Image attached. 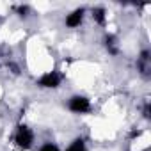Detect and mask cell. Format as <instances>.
Listing matches in <instances>:
<instances>
[{
	"label": "cell",
	"mask_w": 151,
	"mask_h": 151,
	"mask_svg": "<svg viewBox=\"0 0 151 151\" xmlns=\"http://www.w3.org/2000/svg\"><path fill=\"white\" fill-rule=\"evenodd\" d=\"M82 20H84V9L80 7V9H75L73 13H69L66 16V25L69 29H77V27H80Z\"/></svg>",
	"instance_id": "cell-4"
},
{
	"label": "cell",
	"mask_w": 151,
	"mask_h": 151,
	"mask_svg": "<svg viewBox=\"0 0 151 151\" xmlns=\"http://www.w3.org/2000/svg\"><path fill=\"white\" fill-rule=\"evenodd\" d=\"M14 144L20 149H30L34 144V132L27 124H20L14 133Z\"/></svg>",
	"instance_id": "cell-1"
},
{
	"label": "cell",
	"mask_w": 151,
	"mask_h": 151,
	"mask_svg": "<svg viewBox=\"0 0 151 151\" xmlns=\"http://www.w3.org/2000/svg\"><path fill=\"white\" fill-rule=\"evenodd\" d=\"M105 46H107V50H109L110 55H117L119 48H117V39L114 36H107L105 37Z\"/></svg>",
	"instance_id": "cell-7"
},
{
	"label": "cell",
	"mask_w": 151,
	"mask_h": 151,
	"mask_svg": "<svg viewBox=\"0 0 151 151\" xmlns=\"http://www.w3.org/2000/svg\"><path fill=\"white\" fill-rule=\"evenodd\" d=\"M62 82V75L59 71H48L37 80V86L43 89H57Z\"/></svg>",
	"instance_id": "cell-2"
},
{
	"label": "cell",
	"mask_w": 151,
	"mask_h": 151,
	"mask_svg": "<svg viewBox=\"0 0 151 151\" xmlns=\"http://www.w3.org/2000/svg\"><path fill=\"white\" fill-rule=\"evenodd\" d=\"M39 151H59V147L55 146V144H52V142H46V144H43L41 146V149Z\"/></svg>",
	"instance_id": "cell-9"
},
{
	"label": "cell",
	"mask_w": 151,
	"mask_h": 151,
	"mask_svg": "<svg viewBox=\"0 0 151 151\" xmlns=\"http://www.w3.org/2000/svg\"><path fill=\"white\" fill-rule=\"evenodd\" d=\"M16 11H18L20 16H27V13H29V6H18Z\"/></svg>",
	"instance_id": "cell-10"
},
{
	"label": "cell",
	"mask_w": 151,
	"mask_h": 151,
	"mask_svg": "<svg viewBox=\"0 0 151 151\" xmlns=\"http://www.w3.org/2000/svg\"><path fill=\"white\" fill-rule=\"evenodd\" d=\"M144 117H149V103H146L144 107Z\"/></svg>",
	"instance_id": "cell-11"
},
{
	"label": "cell",
	"mask_w": 151,
	"mask_h": 151,
	"mask_svg": "<svg viewBox=\"0 0 151 151\" xmlns=\"http://www.w3.org/2000/svg\"><path fill=\"white\" fill-rule=\"evenodd\" d=\"M93 20H94L98 25H105V23H107L105 9H103V7H94V9H93Z\"/></svg>",
	"instance_id": "cell-6"
},
{
	"label": "cell",
	"mask_w": 151,
	"mask_h": 151,
	"mask_svg": "<svg viewBox=\"0 0 151 151\" xmlns=\"http://www.w3.org/2000/svg\"><path fill=\"white\" fill-rule=\"evenodd\" d=\"M137 66H139V71H140L142 75H147V73H149V69H151V62H149V52H147V50H144V52L140 53Z\"/></svg>",
	"instance_id": "cell-5"
},
{
	"label": "cell",
	"mask_w": 151,
	"mask_h": 151,
	"mask_svg": "<svg viewBox=\"0 0 151 151\" xmlns=\"http://www.w3.org/2000/svg\"><path fill=\"white\" fill-rule=\"evenodd\" d=\"M66 151H87V147H86V142H84V139H75L68 147H66Z\"/></svg>",
	"instance_id": "cell-8"
},
{
	"label": "cell",
	"mask_w": 151,
	"mask_h": 151,
	"mask_svg": "<svg viewBox=\"0 0 151 151\" xmlns=\"http://www.w3.org/2000/svg\"><path fill=\"white\" fill-rule=\"evenodd\" d=\"M68 109L73 114H87L91 110V101L86 96H73L68 101Z\"/></svg>",
	"instance_id": "cell-3"
}]
</instances>
